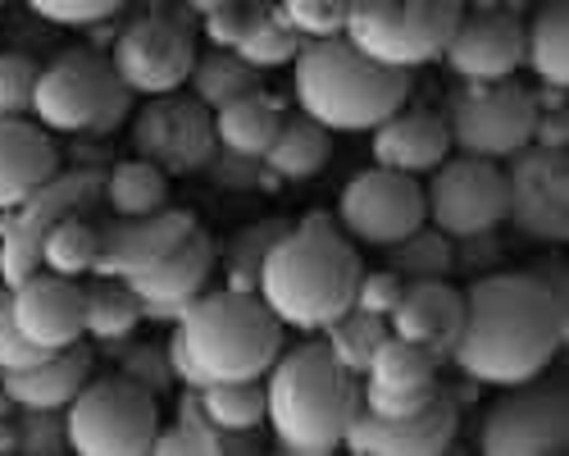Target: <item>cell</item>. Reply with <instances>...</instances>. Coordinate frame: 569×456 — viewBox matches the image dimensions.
Segmentation results:
<instances>
[{
  "mask_svg": "<svg viewBox=\"0 0 569 456\" xmlns=\"http://www.w3.org/2000/svg\"><path fill=\"white\" fill-rule=\"evenodd\" d=\"M506 174V219L542 247H565L569 238V160L560 147L529 142L515 151Z\"/></svg>",
  "mask_w": 569,
  "mask_h": 456,
  "instance_id": "13",
  "label": "cell"
},
{
  "mask_svg": "<svg viewBox=\"0 0 569 456\" xmlns=\"http://www.w3.org/2000/svg\"><path fill=\"white\" fill-rule=\"evenodd\" d=\"M237 56H242L251 69H260V73H269V69H282V65H292L297 60V51H301V32L282 19V14H273V10H260V19L247 28V37L232 46Z\"/></svg>",
  "mask_w": 569,
  "mask_h": 456,
  "instance_id": "38",
  "label": "cell"
},
{
  "mask_svg": "<svg viewBox=\"0 0 569 456\" xmlns=\"http://www.w3.org/2000/svg\"><path fill=\"white\" fill-rule=\"evenodd\" d=\"M538 97L515 78L497 82H465L447 106V132L460 156L479 160H510L533 142Z\"/></svg>",
  "mask_w": 569,
  "mask_h": 456,
  "instance_id": "9",
  "label": "cell"
},
{
  "mask_svg": "<svg viewBox=\"0 0 569 456\" xmlns=\"http://www.w3.org/2000/svg\"><path fill=\"white\" fill-rule=\"evenodd\" d=\"M292 224L282 219H260V224H247L219 247V265H223V284L228 293H256L260 288V265L269 256V247L288 234Z\"/></svg>",
  "mask_w": 569,
  "mask_h": 456,
  "instance_id": "31",
  "label": "cell"
},
{
  "mask_svg": "<svg viewBox=\"0 0 569 456\" xmlns=\"http://www.w3.org/2000/svg\"><path fill=\"white\" fill-rule=\"evenodd\" d=\"M438 388V360L423 347L388 334L360 375V406L378 410V416H410Z\"/></svg>",
  "mask_w": 569,
  "mask_h": 456,
  "instance_id": "19",
  "label": "cell"
},
{
  "mask_svg": "<svg viewBox=\"0 0 569 456\" xmlns=\"http://www.w3.org/2000/svg\"><path fill=\"white\" fill-rule=\"evenodd\" d=\"M0 416H14V402H10L6 393H0Z\"/></svg>",
  "mask_w": 569,
  "mask_h": 456,
  "instance_id": "53",
  "label": "cell"
},
{
  "mask_svg": "<svg viewBox=\"0 0 569 456\" xmlns=\"http://www.w3.org/2000/svg\"><path fill=\"white\" fill-rule=\"evenodd\" d=\"M465 325V297L447 284V279H423V284H406L401 301L388 315V329L415 347H423L438 365L451 360V347L460 338Z\"/></svg>",
  "mask_w": 569,
  "mask_h": 456,
  "instance_id": "22",
  "label": "cell"
},
{
  "mask_svg": "<svg viewBox=\"0 0 569 456\" xmlns=\"http://www.w3.org/2000/svg\"><path fill=\"white\" fill-rule=\"evenodd\" d=\"M214 178V188H232V192H260V188H273V174L264 169V160H251V156H232V151H214L210 165L201 169Z\"/></svg>",
  "mask_w": 569,
  "mask_h": 456,
  "instance_id": "44",
  "label": "cell"
},
{
  "mask_svg": "<svg viewBox=\"0 0 569 456\" xmlns=\"http://www.w3.org/2000/svg\"><path fill=\"white\" fill-rule=\"evenodd\" d=\"M132 110V91L119 82L110 56L91 46H69L41 65L32 91V123L60 137H110Z\"/></svg>",
  "mask_w": 569,
  "mask_h": 456,
  "instance_id": "6",
  "label": "cell"
},
{
  "mask_svg": "<svg viewBox=\"0 0 569 456\" xmlns=\"http://www.w3.org/2000/svg\"><path fill=\"white\" fill-rule=\"evenodd\" d=\"M360 269L365 265L342 238L338 219L310 215L269 247L256 297L273 310L282 329L319 334L328 319H338L351 306Z\"/></svg>",
  "mask_w": 569,
  "mask_h": 456,
  "instance_id": "2",
  "label": "cell"
},
{
  "mask_svg": "<svg viewBox=\"0 0 569 456\" xmlns=\"http://www.w3.org/2000/svg\"><path fill=\"white\" fill-rule=\"evenodd\" d=\"M479 447L488 456H560L569 447L565 384L525 379L510 384L479 420Z\"/></svg>",
  "mask_w": 569,
  "mask_h": 456,
  "instance_id": "10",
  "label": "cell"
},
{
  "mask_svg": "<svg viewBox=\"0 0 569 456\" xmlns=\"http://www.w3.org/2000/svg\"><path fill=\"white\" fill-rule=\"evenodd\" d=\"M173 325L206 384L264 379L282 351V325L256 293H201Z\"/></svg>",
  "mask_w": 569,
  "mask_h": 456,
  "instance_id": "5",
  "label": "cell"
},
{
  "mask_svg": "<svg viewBox=\"0 0 569 456\" xmlns=\"http://www.w3.org/2000/svg\"><path fill=\"white\" fill-rule=\"evenodd\" d=\"M533 142H538V147H560V151H565V142H569L565 106H560V110H538V119H533Z\"/></svg>",
  "mask_w": 569,
  "mask_h": 456,
  "instance_id": "51",
  "label": "cell"
},
{
  "mask_svg": "<svg viewBox=\"0 0 569 456\" xmlns=\"http://www.w3.org/2000/svg\"><path fill=\"white\" fill-rule=\"evenodd\" d=\"M347 14H351V0H282V19L301 32V41L342 37Z\"/></svg>",
  "mask_w": 569,
  "mask_h": 456,
  "instance_id": "42",
  "label": "cell"
},
{
  "mask_svg": "<svg viewBox=\"0 0 569 456\" xmlns=\"http://www.w3.org/2000/svg\"><path fill=\"white\" fill-rule=\"evenodd\" d=\"M10 310L19 334L46 351L73 347L82 338V284L64 274L37 269L32 279L10 288Z\"/></svg>",
  "mask_w": 569,
  "mask_h": 456,
  "instance_id": "21",
  "label": "cell"
},
{
  "mask_svg": "<svg viewBox=\"0 0 569 456\" xmlns=\"http://www.w3.org/2000/svg\"><path fill=\"white\" fill-rule=\"evenodd\" d=\"M23 6L56 28H91V23L114 19L128 0H23Z\"/></svg>",
  "mask_w": 569,
  "mask_h": 456,
  "instance_id": "43",
  "label": "cell"
},
{
  "mask_svg": "<svg viewBox=\"0 0 569 456\" xmlns=\"http://www.w3.org/2000/svg\"><path fill=\"white\" fill-rule=\"evenodd\" d=\"M41 269L64 274V279H87L97 269V224L87 215H64L41 234Z\"/></svg>",
  "mask_w": 569,
  "mask_h": 456,
  "instance_id": "34",
  "label": "cell"
},
{
  "mask_svg": "<svg viewBox=\"0 0 569 456\" xmlns=\"http://www.w3.org/2000/svg\"><path fill=\"white\" fill-rule=\"evenodd\" d=\"M187 82H192V97L206 106V110H219L237 97H251V91L264 87V73L251 69L237 51H214L210 56H197L192 73H187Z\"/></svg>",
  "mask_w": 569,
  "mask_h": 456,
  "instance_id": "30",
  "label": "cell"
},
{
  "mask_svg": "<svg viewBox=\"0 0 569 456\" xmlns=\"http://www.w3.org/2000/svg\"><path fill=\"white\" fill-rule=\"evenodd\" d=\"M333 219L347 238L365 247H392L423 224V188L415 182V174L373 165L342 188Z\"/></svg>",
  "mask_w": 569,
  "mask_h": 456,
  "instance_id": "15",
  "label": "cell"
},
{
  "mask_svg": "<svg viewBox=\"0 0 569 456\" xmlns=\"http://www.w3.org/2000/svg\"><path fill=\"white\" fill-rule=\"evenodd\" d=\"M141 325V301L128 288V279H110V274H87L82 284V334L97 343H123Z\"/></svg>",
  "mask_w": 569,
  "mask_h": 456,
  "instance_id": "29",
  "label": "cell"
},
{
  "mask_svg": "<svg viewBox=\"0 0 569 456\" xmlns=\"http://www.w3.org/2000/svg\"><path fill=\"white\" fill-rule=\"evenodd\" d=\"M114 351V365H119V375L123 379H132L137 388H147L156 402L173 388V370H169V356H164V347L160 343H110Z\"/></svg>",
  "mask_w": 569,
  "mask_h": 456,
  "instance_id": "39",
  "label": "cell"
},
{
  "mask_svg": "<svg viewBox=\"0 0 569 456\" xmlns=\"http://www.w3.org/2000/svg\"><path fill=\"white\" fill-rule=\"evenodd\" d=\"M292 97L328 132H373L410 101V73L360 56L347 37H319L292 60Z\"/></svg>",
  "mask_w": 569,
  "mask_h": 456,
  "instance_id": "4",
  "label": "cell"
},
{
  "mask_svg": "<svg viewBox=\"0 0 569 456\" xmlns=\"http://www.w3.org/2000/svg\"><path fill=\"white\" fill-rule=\"evenodd\" d=\"M525 56H529V69L547 87L569 82V10H565V0H551V6L529 23Z\"/></svg>",
  "mask_w": 569,
  "mask_h": 456,
  "instance_id": "37",
  "label": "cell"
},
{
  "mask_svg": "<svg viewBox=\"0 0 569 456\" xmlns=\"http://www.w3.org/2000/svg\"><path fill=\"white\" fill-rule=\"evenodd\" d=\"M41 269V242L23 234H0V284L19 288L23 279Z\"/></svg>",
  "mask_w": 569,
  "mask_h": 456,
  "instance_id": "47",
  "label": "cell"
},
{
  "mask_svg": "<svg viewBox=\"0 0 569 456\" xmlns=\"http://www.w3.org/2000/svg\"><path fill=\"white\" fill-rule=\"evenodd\" d=\"M210 119H214V142L223 151L260 160L273 142L278 123H282V106L273 97H264V87H260V91H251V97H237V101L210 110Z\"/></svg>",
  "mask_w": 569,
  "mask_h": 456,
  "instance_id": "28",
  "label": "cell"
},
{
  "mask_svg": "<svg viewBox=\"0 0 569 456\" xmlns=\"http://www.w3.org/2000/svg\"><path fill=\"white\" fill-rule=\"evenodd\" d=\"M0 6H6V0H0Z\"/></svg>",
  "mask_w": 569,
  "mask_h": 456,
  "instance_id": "54",
  "label": "cell"
},
{
  "mask_svg": "<svg viewBox=\"0 0 569 456\" xmlns=\"http://www.w3.org/2000/svg\"><path fill=\"white\" fill-rule=\"evenodd\" d=\"M101 201L110 206V215H151L164 210L169 201V178L147 165V160H119L114 169H106V188Z\"/></svg>",
  "mask_w": 569,
  "mask_h": 456,
  "instance_id": "32",
  "label": "cell"
},
{
  "mask_svg": "<svg viewBox=\"0 0 569 456\" xmlns=\"http://www.w3.org/2000/svg\"><path fill=\"white\" fill-rule=\"evenodd\" d=\"M160 434V406L123 375L87 379L64 406V438L78 456H147Z\"/></svg>",
  "mask_w": 569,
  "mask_h": 456,
  "instance_id": "8",
  "label": "cell"
},
{
  "mask_svg": "<svg viewBox=\"0 0 569 456\" xmlns=\"http://www.w3.org/2000/svg\"><path fill=\"white\" fill-rule=\"evenodd\" d=\"M388 251V269L401 274L406 284H423V279H451L456 269V247L447 234H438V228H415V234H406L401 242L383 247Z\"/></svg>",
  "mask_w": 569,
  "mask_h": 456,
  "instance_id": "36",
  "label": "cell"
},
{
  "mask_svg": "<svg viewBox=\"0 0 569 456\" xmlns=\"http://www.w3.org/2000/svg\"><path fill=\"white\" fill-rule=\"evenodd\" d=\"M401 288H406V279H401V274H392V269H360L351 306L388 319V315H392V306L401 301Z\"/></svg>",
  "mask_w": 569,
  "mask_h": 456,
  "instance_id": "45",
  "label": "cell"
},
{
  "mask_svg": "<svg viewBox=\"0 0 569 456\" xmlns=\"http://www.w3.org/2000/svg\"><path fill=\"white\" fill-rule=\"evenodd\" d=\"M56 169H60V156L41 123L0 119V210L23 206Z\"/></svg>",
  "mask_w": 569,
  "mask_h": 456,
  "instance_id": "25",
  "label": "cell"
},
{
  "mask_svg": "<svg viewBox=\"0 0 569 456\" xmlns=\"http://www.w3.org/2000/svg\"><path fill=\"white\" fill-rule=\"evenodd\" d=\"M223 6H232V0H187V10H197L201 19L214 14V10H223Z\"/></svg>",
  "mask_w": 569,
  "mask_h": 456,
  "instance_id": "52",
  "label": "cell"
},
{
  "mask_svg": "<svg viewBox=\"0 0 569 456\" xmlns=\"http://www.w3.org/2000/svg\"><path fill=\"white\" fill-rule=\"evenodd\" d=\"M260 10L264 6H256V0H232V6L206 14V37L219 46V51H232V46L247 37V28L260 19Z\"/></svg>",
  "mask_w": 569,
  "mask_h": 456,
  "instance_id": "48",
  "label": "cell"
},
{
  "mask_svg": "<svg viewBox=\"0 0 569 456\" xmlns=\"http://www.w3.org/2000/svg\"><path fill=\"white\" fill-rule=\"evenodd\" d=\"M14 429H19V452H23V456H60V452H69L64 410H51V406H19Z\"/></svg>",
  "mask_w": 569,
  "mask_h": 456,
  "instance_id": "40",
  "label": "cell"
},
{
  "mask_svg": "<svg viewBox=\"0 0 569 456\" xmlns=\"http://www.w3.org/2000/svg\"><path fill=\"white\" fill-rule=\"evenodd\" d=\"M360 410V379L328 356L323 343L278 351L264 375V420L273 443L292 456H328Z\"/></svg>",
  "mask_w": 569,
  "mask_h": 456,
  "instance_id": "3",
  "label": "cell"
},
{
  "mask_svg": "<svg viewBox=\"0 0 569 456\" xmlns=\"http://www.w3.org/2000/svg\"><path fill=\"white\" fill-rule=\"evenodd\" d=\"M110 65L132 97H164V91H178L197 65L192 28L173 14H141L114 37Z\"/></svg>",
  "mask_w": 569,
  "mask_h": 456,
  "instance_id": "14",
  "label": "cell"
},
{
  "mask_svg": "<svg viewBox=\"0 0 569 456\" xmlns=\"http://www.w3.org/2000/svg\"><path fill=\"white\" fill-rule=\"evenodd\" d=\"M219 269V247L206 228H187L182 242H173L151 269H141L128 279V288L141 301V319H173L187 310V301H197L210 284V274Z\"/></svg>",
  "mask_w": 569,
  "mask_h": 456,
  "instance_id": "17",
  "label": "cell"
},
{
  "mask_svg": "<svg viewBox=\"0 0 569 456\" xmlns=\"http://www.w3.org/2000/svg\"><path fill=\"white\" fill-rule=\"evenodd\" d=\"M456 402L438 388L410 416H378V410L360 406L342 434V447L356 456H442L456 443Z\"/></svg>",
  "mask_w": 569,
  "mask_h": 456,
  "instance_id": "16",
  "label": "cell"
},
{
  "mask_svg": "<svg viewBox=\"0 0 569 456\" xmlns=\"http://www.w3.org/2000/svg\"><path fill=\"white\" fill-rule=\"evenodd\" d=\"M41 356H51V351L19 334L14 310H10V288H0V370H23V365H37Z\"/></svg>",
  "mask_w": 569,
  "mask_h": 456,
  "instance_id": "46",
  "label": "cell"
},
{
  "mask_svg": "<svg viewBox=\"0 0 569 456\" xmlns=\"http://www.w3.org/2000/svg\"><path fill=\"white\" fill-rule=\"evenodd\" d=\"M41 65L23 51H0V119H28Z\"/></svg>",
  "mask_w": 569,
  "mask_h": 456,
  "instance_id": "41",
  "label": "cell"
},
{
  "mask_svg": "<svg viewBox=\"0 0 569 456\" xmlns=\"http://www.w3.org/2000/svg\"><path fill=\"white\" fill-rule=\"evenodd\" d=\"M465 325L451 347L473 384L510 388L538 379L565 347V269L483 274L465 293Z\"/></svg>",
  "mask_w": 569,
  "mask_h": 456,
  "instance_id": "1",
  "label": "cell"
},
{
  "mask_svg": "<svg viewBox=\"0 0 569 456\" xmlns=\"http://www.w3.org/2000/svg\"><path fill=\"white\" fill-rule=\"evenodd\" d=\"M164 356H169V370H173V384H182V388H206V375L197 370V360L187 356V347L178 343V334L164 343Z\"/></svg>",
  "mask_w": 569,
  "mask_h": 456,
  "instance_id": "50",
  "label": "cell"
},
{
  "mask_svg": "<svg viewBox=\"0 0 569 456\" xmlns=\"http://www.w3.org/2000/svg\"><path fill=\"white\" fill-rule=\"evenodd\" d=\"M132 151L137 160L156 165L164 178H192L219 151L214 119L197 97L164 91V97H151L132 119Z\"/></svg>",
  "mask_w": 569,
  "mask_h": 456,
  "instance_id": "12",
  "label": "cell"
},
{
  "mask_svg": "<svg viewBox=\"0 0 569 456\" xmlns=\"http://www.w3.org/2000/svg\"><path fill=\"white\" fill-rule=\"evenodd\" d=\"M151 452L156 456H219V438L197 434V429H187V425H173V429L156 434Z\"/></svg>",
  "mask_w": 569,
  "mask_h": 456,
  "instance_id": "49",
  "label": "cell"
},
{
  "mask_svg": "<svg viewBox=\"0 0 569 456\" xmlns=\"http://www.w3.org/2000/svg\"><path fill=\"white\" fill-rule=\"evenodd\" d=\"M101 188H106V174L91 169V165H78V169H64V174L56 169L23 206L0 210V234H23V238L41 242V234L56 219L87 215L91 206H101Z\"/></svg>",
  "mask_w": 569,
  "mask_h": 456,
  "instance_id": "23",
  "label": "cell"
},
{
  "mask_svg": "<svg viewBox=\"0 0 569 456\" xmlns=\"http://www.w3.org/2000/svg\"><path fill=\"white\" fill-rule=\"evenodd\" d=\"M264 169L278 178V182H306V178H319L323 165L333 160V132L323 123H315L310 115H282L278 132L269 151L260 156Z\"/></svg>",
  "mask_w": 569,
  "mask_h": 456,
  "instance_id": "27",
  "label": "cell"
},
{
  "mask_svg": "<svg viewBox=\"0 0 569 456\" xmlns=\"http://www.w3.org/2000/svg\"><path fill=\"white\" fill-rule=\"evenodd\" d=\"M442 60L465 82L510 78L519 65H525V23H519L515 14H506V10L460 14L447 46H442Z\"/></svg>",
  "mask_w": 569,
  "mask_h": 456,
  "instance_id": "18",
  "label": "cell"
},
{
  "mask_svg": "<svg viewBox=\"0 0 569 456\" xmlns=\"http://www.w3.org/2000/svg\"><path fill=\"white\" fill-rule=\"evenodd\" d=\"M451 156L447 119L433 110H397L373 128V165L397 174H433Z\"/></svg>",
  "mask_w": 569,
  "mask_h": 456,
  "instance_id": "24",
  "label": "cell"
},
{
  "mask_svg": "<svg viewBox=\"0 0 569 456\" xmlns=\"http://www.w3.org/2000/svg\"><path fill=\"white\" fill-rule=\"evenodd\" d=\"M460 14V0H351L342 37L360 56L410 73L442 60V46Z\"/></svg>",
  "mask_w": 569,
  "mask_h": 456,
  "instance_id": "7",
  "label": "cell"
},
{
  "mask_svg": "<svg viewBox=\"0 0 569 456\" xmlns=\"http://www.w3.org/2000/svg\"><path fill=\"white\" fill-rule=\"evenodd\" d=\"M197 219L187 210H151V215H106L97 224V269L110 279H132L151 269Z\"/></svg>",
  "mask_w": 569,
  "mask_h": 456,
  "instance_id": "20",
  "label": "cell"
},
{
  "mask_svg": "<svg viewBox=\"0 0 569 456\" xmlns=\"http://www.w3.org/2000/svg\"><path fill=\"white\" fill-rule=\"evenodd\" d=\"M87 375H91V351L73 343V347L41 356L37 365H23V370H0V393H6L14 406L64 410L73 402V393L87 384Z\"/></svg>",
  "mask_w": 569,
  "mask_h": 456,
  "instance_id": "26",
  "label": "cell"
},
{
  "mask_svg": "<svg viewBox=\"0 0 569 456\" xmlns=\"http://www.w3.org/2000/svg\"><path fill=\"white\" fill-rule=\"evenodd\" d=\"M423 219L447 238L492 234L497 224H506V174L497 160L447 156L423 188Z\"/></svg>",
  "mask_w": 569,
  "mask_h": 456,
  "instance_id": "11",
  "label": "cell"
},
{
  "mask_svg": "<svg viewBox=\"0 0 569 456\" xmlns=\"http://www.w3.org/2000/svg\"><path fill=\"white\" fill-rule=\"evenodd\" d=\"M319 334H323L319 343L328 347V356H333L342 370H351V375L360 379V375H365V365H369V356L378 351V343H383L392 329H388V319H383V315H369V310L347 306L338 319H328Z\"/></svg>",
  "mask_w": 569,
  "mask_h": 456,
  "instance_id": "33",
  "label": "cell"
},
{
  "mask_svg": "<svg viewBox=\"0 0 569 456\" xmlns=\"http://www.w3.org/2000/svg\"><path fill=\"white\" fill-rule=\"evenodd\" d=\"M201 406L219 434H256L264 425V379H232L197 388Z\"/></svg>",
  "mask_w": 569,
  "mask_h": 456,
  "instance_id": "35",
  "label": "cell"
}]
</instances>
